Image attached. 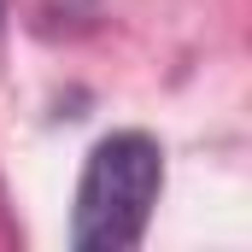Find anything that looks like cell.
<instances>
[{
    "label": "cell",
    "mask_w": 252,
    "mask_h": 252,
    "mask_svg": "<svg viewBox=\"0 0 252 252\" xmlns=\"http://www.w3.org/2000/svg\"><path fill=\"white\" fill-rule=\"evenodd\" d=\"M164 188V153L153 135L118 129L106 135L76 182V211H70V247L76 252H129L141 247L147 217Z\"/></svg>",
    "instance_id": "cell-1"
}]
</instances>
